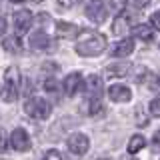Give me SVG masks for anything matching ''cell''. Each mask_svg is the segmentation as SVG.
I'll use <instances>...</instances> for the list:
<instances>
[{
  "instance_id": "2e32d148",
  "label": "cell",
  "mask_w": 160,
  "mask_h": 160,
  "mask_svg": "<svg viewBox=\"0 0 160 160\" xmlns=\"http://www.w3.org/2000/svg\"><path fill=\"white\" fill-rule=\"evenodd\" d=\"M134 36H136L138 40H144V42H152L154 40V30L146 26V24H138V26H134Z\"/></svg>"
},
{
  "instance_id": "277c9868",
  "label": "cell",
  "mask_w": 160,
  "mask_h": 160,
  "mask_svg": "<svg viewBox=\"0 0 160 160\" xmlns=\"http://www.w3.org/2000/svg\"><path fill=\"white\" fill-rule=\"evenodd\" d=\"M84 12H86V18L90 22H94V24H102L104 20H106V16H108V10H106L104 0H90Z\"/></svg>"
},
{
  "instance_id": "3957f363",
  "label": "cell",
  "mask_w": 160,
  "mask_h": 160,
  "mask_svg": "<svg viewBox=\"0 0 160 160\" xmlns=\"http://www.w3.org/2000/svg\"><path fill=\"white\" fill-rule=\"evenodd\" d=\"M24 112H26L28 116L36 118V120H44V118L50 116V104L44 98L32 96V98L26 100V104H24Z\"/></svg>"
},
{
  "instance_id": "cb8c5ba5",
  "label": "cell",
  "mask_w": 160,
  "mask_h": 160,
  "mask_svg": "<svg viewBox=\"0 0 160 160\" xmlns=\"http://www.w3.org/2000/svg\"><path fill=\"white\" fill-rule=\"evenodd\" d=\"M152 148H154V152H160V130L154 132V136H152Z\"/></svg>"
},
{
  "instance_id": "484cf974",
  "label": "cell",
  "mask_w": 160,
  "mask_h": 160,
  "mask_svg": "<svg viewBox=\"0 0 160 160\" xmlns=\"http://www.w3.org/2000/svg\"><path fill=\"white\" fill-rule=\"evenodd\" d=\"M150 22H152V26L156 30H160V12H154L152 18H150Z\"/></svg>"
},
{
  "instance_id": "ac0fdd59",
  "label": "cell",
  "mask_w": 160,
  "mask_h": 160,
  "mask_svg": "<svg viewBox=\"0 0 160 160\" xmlns=\"http://www.w3.org/2000/svg\"><path fill=\"white\" fill-rule=\"evenodd\" d=\"M2 46L6 48L8 52H20V50H22V46H20V40L16 36H4Z\"/></svg>"
},
{
  "instance_id": "5bb4252c",
  "label": "cell",
  "mask_w": 160,
  "mask_h": 160,
  "mask_svg": "<svg viewBox=\"0 0 160 160\" xmlns=\"http://www.w3.org/2000/svg\"><path fill=\"white\" fill-rule=\"evenodd\" d=\"M134 52V42L132 40H120V42H116L112 46V56L114 58H126L128 54Z\"/></svg>"
},
{
  "instance_id": "9a60e30c",
  "label": "cell",
  "mask_w": 160,
  "mask_h": 160,
  "mask_svg": "<svg viewBox=\"0 0 160 160\" xmlns=\"http://www.w3.org/2000/svg\"><path fill=\"white\" fill-rule=\"evenodd\" d=\"M30 44H32V48L42 50V48H46L50 44V38H48V34L44 32V30H34V32L30 34Z\"/></svg>"
},
{
  "instance_id": "603a6c76",
  "label": "cell",
  "mask_w": 160,
  "mask_h": 160,
  "mask_svg": "<svg viewBox=\"0 0 160 160\" xmlns=\"http://www.w3.org/2000/svg\"><path fill=\"white\" fill-rule=\"evenodd\" d=\"M42 160H62V156H60L58 150H48V152L44 154V158H42Z\"/></svg>"
},
{
  "instance_id": "d6986e66",
  "label": "cell",
  "mask_w": 160,
  "mask_h": 160,
  "mask_svg": "<svg viewBox=\"0 0 160 160\" xmlns=\"http://www.w3.org/2000/svg\"><path fill=\"white\" fill-rule=\"evenodd\" d=\"M126 4H128L130 8H134V10H140V8L148 6L150 0H126Z\"/></svg>"
},
{
  "instance_id": "f1b7e54d",
  "label": "cell",
  "mask_w": 160,
  "mask_h": 160,
  "mask_svg": "<svg viewBox=\"0 0 160 160\" xmlns=\"http://www.w3.org/2000/svg\"><path fill=\"white\" fill-rule=\"evenodd\" d=\"M32 2H42V0H32Z\"/></svg>"
},
{
  "instance_id": "7a4b0ae2",
  "label": "cell",
  "mask_w": 160,
  "mask_h": 160,
  "mask_svg": "<svg viewBox=\"0 0 160 160\" xmlns=\"http://www.w3.org/2000/svg\"><path fill=\"white\" fill-rule=\"evenodd\" d=\"M20 92V72L16 66H10L4 72V86H2V100L4 102H14Z\"/></svg>"
},
{
  "instance_id": "ba28073f",
  "label": "cell",
  "mask_w": 160,
  "mask_h": 160,
  "mask_svg": "<svg viewBox=\"0 0 160 160\" xmlns=\"http://www.w3.org/2000/svg\"><path fill=\"white\" fill-rule=\"evenodd\" d=\"M86 94L88 100H102V78L92 74L86 80Z\"/></svg>"
},
{
  "instance_id": "8992f818",
  "label": "cell",
  "mask_w": 160,
  "mask_h": 160,
  "mask_svg": "<svg viewBox=\"0 0 160 160\" xmlns=\"http://www.w3.org/2000/svg\"><path fill=\"white\" fill-rule=\"evenodd\" d=\"M66 146L72 154H78V156H82V154L88 152L90 148V140L86 134H72V136H68L66 140Z\"/></svg>"
},
{
  "instance_id": "83f0119b",
  "label": "cell",
  "mask_w": 160,
  "mask_h": 160,
  "mask_svg": "<svg viewBox=\"0 0 160 160\" xmlns=\"http://www.w3.org/2000/svg\"><path fill=\"white\" fill-rule=\"evenodd\" d=\"M12 2H18L20 4V2H26V0H12Z\"/></svg>"
},
{
  "instance_id": "e0dca14e",
  "label": "cell",
  "mask_w": 160,
  "mask_h": 160,
  "mask_svg": "<svg viewBox=\"0 0 160 160\" xmlns=\"http://www.w3.org/2000/svg\"><path fill=\"white\" fill-rule=\"evenodd\" d=\"M144 146H146V138L140 136V134H134V136L128 140V152L130 154H136L138 150H142Z\"/></svg>"
},
{
  "instance_id": "7c38bea8",
  "label": "cell",
  "mask_w": 160,
  "mask_h": 160,
  "mask_svg": "<svg viewBox=\"0 0 160 160\" xmlns=\"http://www.w3.org/2000/svg\"><path fill=\"white\" fill-rule=\"evenodd\" d=\"M130 26V18H128V14H116V18H114V22H112V32L116 34V36H126L128 34V28Z\"/></svg>"
},
{
  "instance_id": "4dcf8cb0",
  "label": "cell",
  "mask_w": 160,
  "mask_h": 160,
  "mask_svg": "<svg viewBox=\"0 0 160 160\" xmlns=\"http://www.w3.org/2000/svg\"><path fill=\"white\" fill-rule=\"evenodd\" d=\"M158 82H160V76H158Z\"/></svg>"
},
{
  "instance_id": "f546056e",
  "label": "cell",
  "mask_w": 160,
  "mask_h": 160,
  "mask_svg": "<svg viewBox=\"0 0 160 160\" xmlns=\"http://www.w3.org/2000/svg\"><path fill=\"white\" fill-rule=\"evenodd\" d=\"M100 160H108V158H100Z\"/></svg>"
},
{
  "instance_id": "5b68a950",
  "label": "cell",
  "mask_w": 160,
  "mask_h": 160,
  "mask_svg": "<svg viewBox=\"0 0 160 160\" xmlns=\"http://www.w3.org/2000/svg\"><path fill=\"white\" fill-rule=\"evenodd\" d=\"M10 144H12V148L16 152H26L32 146V140H30L28 132L24 128H14L12 134H10Z\"/></svg>"
},
{
  "instance_id": "6da1fadb",
  "label": "cell",
  "mask_w": 160,
  "mask_h": 160,
  "mask_svg": "<svg viewBox=\"0 0 160 160\" xmlns=\"http://www.w3.org/2000/svg\"><path fill=\"white\" fill-rule=\"evenodd\" d=\"M106 48V36L96 30H80L76 52L80 56H98Z\"/></svg>"
},
{
  "instance_id": "9c48e42d",
  "label": "cell",
  "mask_w": 160,
  "mask_h": 160,
  "mask_svg": "<svg viewBox=\"0 0 160 160\" xmlns=\"http://www.w3.org/2000/svg\"><path fill=\"white\" fill-rule=\"evenodd\" d=\"M32 24V12L30 10H18L14 12V28L18 34H24Z\"/></svg>"
},
{
  "instance_id": "44dd1931",
  "label": "cell",
  "mask_w": 160,
  "mask_h": 160,
  "mask_svg": "<svg viewBox=\"0 0 160 160\" xmlns=\"http://www.w3.org/2000/svg\"><path fill=\"white\" fill-rule=\"evenodd\" d=\"M148 108H150V114H152V116H160V98H154Z\"/></svg>"
},
{
  "instance_id": "8fae6325",
  "label": "cell",
  "mask_w": 160,
  "mask_h": 160,
  "mask_svg": "<svg viewBox=\"0 0 160 160\" xmlns=\"http://www.w3.org/2000/svg\"><path fill=\"white\" fill-rule=\"evenodd\" d=\"M64 92H66V96H74V94L80 90V86H82V76H80L78 72H72L68 74L66 78H64Z\"/></svg>"
},
{
  "instance_id": "30bf717a",
  "label": "cell",
  "mask_w": 160,
  "mask_h": 160,
  "mask_svg": "<svg viewBox=\"0 0 160 160\" xmlns=\"http://www.w3.org/2000/svg\"><path fill=\"white\" fill-rule=\"evenodd\" d=\"M108 96L112 102H128L130 98H132V92H130L128 86H124V84H112V86L108 88Z\"/></svg>"
},
{
  "instance_id": "4fadbf2b",
  "label": "cell",
  "mask_w": 160,
  "mask_h": 160,
  "mask_svg": "<svg viewBox=\"0 0 160 160\" xmlns=\"http://www.w3.org/2000/svg\"><path fill=\"white\" fill-rule=\"evenodd\" d=\"M130 72V64L128 62H112L106 66V74L110 78H126Z\"/></svg>"
},
{
  "instance_id": "52a82bcc",
  "label": "cell",
  "mask_w": 160,
  "mask_h": 160,
  "mask_svg": "<svg viewBox=\"0 0 160 160\" xmlns=\"http://www.w3.org/2000/svg\"><path fill=\"white\" fill-rule=\"evenodd\" d=\"M56 36L64 38V40H72V38L80 36V28L76 26V24H72V22L60 20V22H56Z\"/></svg>"
},
{
  "instance_id": "4316f807",
  "label": "cell",
  "mask_w": 160,
  "mask_h": 160,
  "mask_svg": "<svg viewBox=\"0 0 160 160\" xmlns=\"http://www.w3.org/2000/svg\"><path fill=\"white\" fill-rule=\"evenodd\" d=\"M146 74H148V70H146V68H138L136 82H144V80H146Z\"/></svg>"
},
{
  "instance_id": "ffe728a7",
  "label": "cell",
  "mask_w": 160,
  "mask_h": 160,
  "mask_svg": "<svg viewBox=\"0 0 160 160\" xmlns=\"http://www.w3.org/2000/svg\"><path fill=\"white\" fill-rule=\"evenodd\" d=\"M44 88H46V92H50V94H56V92H58L56 80H54V78H48L46 82H44Z\"/></svg>"
},
{
  "instance_id": "d4e9b609",
  "label": "cell",
  "mask_w": 160,
  "mask_h": 160,
  "mask_svg": "<svg viewBox=\"0 0 160 160\" xmlns=\"http://www.w3.org/2000/svg\"><path fill=\"white\" fill-rule=\"evenodd\" d=\"M78 2H82V0H58V4H62L64 8H72V6H76Z\"/></svg>"
},
{
  "instance_id": "7402d4cb",
  "label": "cell",
  "mask_w": 160,
  "mask_h": 160,
  "mask_svg": "<svg viewBox=\"0 0 160 160\" xmlns=\"http://www.w3.org/2000/svg\"><path fill=\"white\" fill-rule=\"evenodd\" d=\"M136 126H140V128L148 126V118L142 116V110H136Z\"/></svg>"
}]
</instances>
